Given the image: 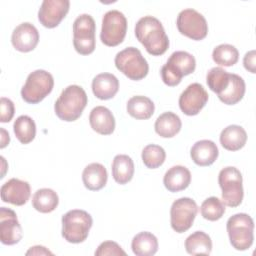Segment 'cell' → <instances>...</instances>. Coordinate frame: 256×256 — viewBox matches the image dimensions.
<instances>
[{
  "label": "cell",
  "instance_id": "d4e9b609",
  "mask_svg": "<svg viewBox=\"0 0 256 256\" xmlns=\"http://www.w3.org/2000/svg\"><path fill=\"white\" fill-rule=\"evenodd\" d=\"M112 176L118 184H126L133 178L134 163L131 157L125 154L116 155L112 162Z\"/></svg>",
  "mask_w": 256,
  "mask_h": 256
},
{
  "label": "cell",
  "instance_id": "5bb4252c",
  "mask_svg": "<svg viewBox=\"0 0 256 256\" xmlns=\"http://www.w3.org/2000/svg\"><path fill=\"white\" fill-rule=\"evenodd\" d=\"M69 0H44L38 11V20L46 28L60 24L69 11Z\"/></svg>",
  "mask_w": 256,
  "mask_h": 256
},
{
  "label": "cell",
  "instance_id": "4316f807",
  "mask_svg": "<svg viewBox=\"0 0 256 256\" xmlns=\"http://www.w3.org/2000/svg\"><path fill=\"white\" fill-rule=\"evenodd\" d=\"M131 248L137 256H152L158 250V240L150 232H140L133 237Z\"/></svg>",
  "mask_w": 256,
  "mask_h": 256
},
{
  "label": "cell",
  "instance_id": "f35d334b",
  "mask_svg": "<svg viewBox=\"0 0 256 256\" xmlns=\"http://www.w3.org/2000/svg\"><path fill=\"white\" fill-rule=\"evenodd\" d=\"M26 255H53V253L51 251H49L46 247L37 245V246L31 247L26 252Z\"/></svg>",
  "mask_w": 256,
  "mask_h": 256
},
{
  "label": "cell",
  "instance_id": "83f0119b",
  "mask_svg": "<svg viewBox=\"0 0 256 256\" xmlns=\"http://www.w3.org/2000/svg\"><path fill=\"white\" fill-rule=\"evenodd\" d=\"M245 82L242 77L237 74L230 73V80L227 88L220 94H218V98L224 104L234 105L238 103L245 94Z\"/></svg>",
  "mask_w": 256,
  "mask_h": 256
},
{
  "label": "cell",
  "instance_id": "8992f818",
  "mask_svg": "<svg viewBox=\"0 0 256 256\" xmlns=\"http://www.w3.org/2000/svg\"><path fill=\"white\" fill-rule=\"evenodd\" d=\"M114 62L120 72L134 81L143 79L149 71L146 59L142 56L140 50L135 47H127L118 52Z\"/></svg>",
  "mask_w": 256,
  "mask_h": 256
},
{
  "label": "cell",
  "instance_id": "cb8c5ba5",
  "mask_svg": "<svg viewBox=\"0 0 256 256\" xmlns=\"http://www.w3.org/2000/svg\"><path fill=\"white\" fill-rule=\"evenodd\" d=\"M182 122L180 117L173 112H164L155 121V131L163 138L174 137L181 129Z\"/></svg>",
  "mask_w": 256,
  "mask_h": 256
},
{
  "label": "cell",
  "instance_id": "7a4b0ae2",
  "mask_svg": "<svg viewBox=\"0 0 256 256\" xmlns=\"http://www.w3.org/2000/svg\"><path fill=\"white\" fill-rule=\"evenodd\" d=\"M87 102V94L81 86L69 85L56 100L54 110L59 119L72 122L81 116Z\"/></svg>",
  "mask_w": 256,
  "mask_h": 256
},
{
  "label": "cell",
  "instance_id": "f1b7e54d",
  "mask_svg": "<svg viewBox=\"0 0 256 256\" xmlns=\"http://www.w3.org/2000/svg\"><path fill=\"white\" fill-rule=\"evenodd\" d=\"M185 249L191 255H209L212 251L211 238L203 231H196L186 238Z\"/></svg>",
  "mask_w": 256,
  "mask_h": 256
},
{
  "label": "cell",
  "instance_id": "f546056e",
  "mask_svg": "<svg viewBox=\"0 0 256 256\" xmlns=\"http://www.w3.org/2000/svg\"><path fill=\"white\" fill-rule=\"evenodd\" d=\"M59 203L57 193L50 188L38 189L32 197L33 207L41 213H50L56 209Z\"/></svg>",
  "mask_w": 256,
  "mask_h": 256
},
{
  "label": "cell",
  "instance_id": "ac0fdd59",
  "mask_svg": "<svg viewBox=\"0 0 256 256\" xmlns=\"http://www.w3.org/2000/svg\"><path fill=\"white\" fill-rule=\"evenodd\" d=\"M91 128L101 135H110L115 129V119L112 112L104 106L94 107L89 115Z\"/></svg>",
  "mask_w": 256,
  "mask_h": 256
},
{
  "label": "cell",
  "instance_id": "8fae6325",
  "mask_svg": "<svg viewBox=\"0 0 256 256\" xmlns=\"http://www.w3.org/2000/svg\"><path fill=\"white\" fill-rule=\"evenodd\" d=\"M198 207L196 202L188 197L175 200L170 209L171 227L177 233L187 231L193 224L197 215Z\"/></svg>",
  "mask_w": 256,
  "mask_h": 256
},
{
  "label": "cell",
  "instance_id": "3957f363",
  "mask_svg": "<svg viewBox=\"0 0 256 256\" xmlns=\"http://www.w3.org/2000/svg\"><path fill=\"white\" fill-rule=\"evenodd\" d=\"M92 224L93 220L88 212L70 210L62 216V236L67 242L81 243L87 239Z\"/></svg>",
  "mask_w": 256,
  "mask_h": 256
},
{
  "label": "cell",
  "instance_id": "d6a6232c",
  "mask_svg": "<svg viewBox=\"0 0 256 256\" xmlns=\"http://www.w3.org/2000/svg\"><path fill=\"white\" fill-rule=\"evenodd\" d=\"M230 80V73L221 67L211 68L206 76L208 87L217 95L222 93L228 86Z\"/></svg>",
  "mask_w": 256,
  "mask_h": 256
},
{
  "label": "cell",
  "instance_id": "277c9868",
  "mask_svg": "<svg viewBox=\"0 0 256 256\" xmlns=\"http://www.w3.org/2000/svg\"><path fill=\"white\" fill-rule=\"evenodd\" d=\"M195 67L196 61L192 54L186 51H175L161 68L162 80L168 86H176L184 76L193 73Z\"/></svg>",
  "mask_w": 256,
  "mask_h": 256
},
{
  "label": "cell",
  "instance_id": "e0dca14e",
  "mask_svg": "<svg viewBox=\"0 0 256 256\" xmlns=\"http://www.w3.org/2000/svg\"><path fill=\"white\" fill-rule=\"evenodd\" d=\"M11 42L17 51L30 52L39 42V32L33 24L23 22L13 30Z\"/></svg>",
  "mask_w": 256,
  "mask_h": 256
},
{
  "label": "cell",
  "instance_id": "5b68a950",
  "mask_svg": "<svg viewBox=\"0 0 256 256\" xmlns=\"http://www.w3.org/2000/svg\"><path fill=\"white\" fill-rule=\"evenodd\" d=\"M231 245L239 251L247 250L254 240V222L246 213H237L227 220L226 224Z\"/></svg>",
  "mask_w": 256,
  "mask_h": 256
},
{
  "label": "cell",
  "instance_id": "9a60e30c",
  "mask_svg": "<svg viewBox=\"0 0 256 256\" xmlns=\"http://www.w3.org/2000/svg\"><path fill=\"white\" fill-rule=\"evenodd\" d=\"M22 238V228L16 213L9 208H0V240L4 245H14Z\"/></svg>",
  "mask_w": 256,
  "mask_h": 256
},
{
  "label": "cell",
  "instance_id": "1f68e13d",
  "mask_svg": "<svg viewBox=\"0 0 256 256\" xmlns=\"http://www.w3.org/2000/svg\"><path fill=\"white\" fill-rule=\"evenodd\" d=\"M214 62L220 66H233L239 59V52L231 44H220L212 52Z\"/></svg>",
  "mask_w": 256,
  "mask_h": 256
},
{
  "label": "cell",
  "instance_id": "6da1fadb",
  "mask_svg": "<svg viewBox=\"0 0 256 256\" xmlns=\"http://www.w3.org/2000/svg\"><path fill=\"white\" fill-rule=\"evenodd\" d=\"M135 36L146 51L153 56L164 54L169 47V38L162 23L153 16H144L137 21Z\"/></svg>",
  "mask_w": 256,
  "mask_h": 256
},
{
  "label": "cell",
  "instance_id": "d590c367",
  "mask_svg": "<svg viewBox=\"0 0 256 256\" xmlns=\"http://www.w3.org/2000/svg\"><path fill=\"white\" fill-rule=\"evenodd\" d=\"M96 256L105 255H126V252L114 241H104L102 242L97 250L95 251Z\"/></svg>",
  "mask_w": 256,
  "mask_h": 256
},
{
  "label": "cell",
  "instance_id": "ba28073f",
  "mask_svg": "<svg viewBox=\"0 0 256 256\" xmlns=\"http://www.w3.org/2000/svg\"><path fill=\"white\" fill-rule=\"evenodd\" d=\"M242 174L236 168L228 166L223 168L218 175V183L222 189V202L229 207H237L244 196Z\"/></svg>",
  "mask_w": 256,
  "mask_h": 256
},
{
  "label": "cell",
  "instance_id": "2e32d148",
  "mask_svg": "<svg viewBox=\"0 0 256 256\" xmlns=\"http://www.w3.org/2000/svg\"><path fill=\"white\" fill-rule=\"evenodd\" d=\"M0 192L3 202L22 206L29 200L31 188L27 181L12 178L1 186Z\"/></svg>",
  "mask_w": 256,
  "mask_h": 256
},
{
  "label": "cell",
  "instance_id": "ffe728a7",
  "mask_svg": "<svg viewBox=\"0 0 256 256\" xmlns=\"http://www.w3.org/2000/svg\"><path fill=\"white\" fill-rule=\"evenodd\" d=\"M219 151L217 145L211 140H200L197 141L190 150V156L195 164L199 166H209L213 164Z\"/></svg>",
  "mask_w": 256,
  "mask_h": 256
},
{
  "label": "cell",
  "instance_id": "7c38bea8",
  "mask_svg": "<svg viewBox=\"0 0 256 256\" xmlns=\"http://www.w3.org/2000/svg\"><path fill=\"white\" fill-rule=\"evenodd\" d=\"M179 32L192 40H202L207 36L208 24L205 17L192 8L182 10L176 20Z\"/></svg>",
  "mask_w": 256,
  "mask_h": 256
},
{
  "label": "cell",
  "instance_id": "484cf974",
  "mask_svg": "<svg viewBox=\"0 0 256 256\" xmlns=\"http://www.w3.org/2000/svg\"><path fill=\"white\" fill-rule=\"evenodd\" d=\"M154 110L155 106L153 101L146 96H133L127 102V112L135 119H149L153 115Z\"/></svg>",
  "mask_w": 256,
  "mask_h": 256
},
{
  "label": "cell",
  "instance_id": "e575fe53",
  "mask_svg": "<svg viewBox=\"0 0 256 256\" xmlns=\"http://www.w3.org/2000/svg\"><path fill=\"white\" fill-rule=\"evenodd\" d=\"M201 215L209 221L219 220L225 213L224 203L217 197H209L203 201L200 207Z\"/></svg>",
  "mask_w": 256,
  "mask_h": 256
},
{
  "label": "cell",
  "instance_id": "836d02e7",
  "mask_svg": "<svg viewBox=\"0 0 256 256\" xmlns=\"http://www.w3.org/2000/svg\"><path fill=\"white\" fill-rule=\"evenodd\" d=\"M142 161L147 168L155 169L161 166L166 158L165 150L156 144H149L142 150Z\"/></svg>",
  "mask_w": 256,
  "mask_h": 256
},
{
  "label": "cell",
  "instance_id": "603a6c76",
  "mask_svg": "<svg viewBox=\"0 0 256 256\" xmlns=\"http://www.w3.org/2000/svg\"><path fill=\"white\" fill-rule=\"evenodd\" d=\"M247 141V133L239 125H229L221 131L220 143L226 150H240Z\"/></svg>",
  "mask_w": 256,
  "mask_h": 256
},
{
  "label": "cell",
  "instance_id": "ab89813d",
  "mask_svg": "<svg viewBox=\"0 0 256 256\" xmlns=\"http://www.w3.org/2000/svg\"><path fill=\"white\" fill-rule=\"evenodd\" d=\"M9 141H10L9 134L3 128H1V145H0V147L4 148L7 144H9Z\"/></svg>",
  "mask_w": 256,
  "mask_h": 256
},
{
  "label": "cell",
  "instance_id": "4dcf8cb0",
  "mask_svg": "<svg viewBox=\"0 0 256 256\" xmlns=\"http://www.w3.org/2000/svg\"><path fill=\"white\" fill-rule=\"evenodd\" d=\"M13 130L16 138L22 144L30 143L36 135L35 122L31 117L27 115H21L15 120L13 124Z\"/></svg>",
  "mask_w": 256,
  "mask_h": 256
},
{
  "label": "cell",
  "instance_id": "d6986e66",
  "mask_svg": "<svg viewBox=\"0 0 256 256\" xmlns=\"http://www.w3.org/2000/svg\"><path fill=\"white\" fill-rule=\"evenodd\" d=\"M119 90V81L111 73H101L94 77L92 81L93 94L101 100L113 98Z\"/></svg>",
  "mask_w": 256,
  "mask_h": 256
},
{
  "label": "cell",
  "instance_id": "30bf717a",
  "mask_svg": "<svg viewBox=\"0 0 256 256\" xmlns=\"http://www.w3.org/2000/svg\"><path fill=\"white\" fill-rule=\"evenodd\" d=\"M127 32V19L118 10H109L102 18L100 39L107 46H117L123 42Z\"/></svg>",
  "mask_w": 256,
  "mask_h": 256
},
{
  "label": "cell",
  "instance_id": "8d00e7d4",
  "mask_svg": "<svg viewBox=\"0 0 256 256\" xmlns=\"http://www.w3.org/2000/svg\"><path fill=\"white\" fill-rule=\"evenodd\" d=\"M0 121L2 123H6L9 122L13 116H14V112H15V108H14V103L6 98V97H1L0 100Z\"/></svg>",
  "mask_w": 256,
  "mask_h": 256
},
{
  "label": "cell",
  "instance_id": "52a82bcc",
  "mask_svg": "<svg viewBox=\"0 0 256 256\" xmlns=\"http://www.w3.org/2000/svg\"><path fill=\"white\" fill-rule=\"evenodd\" d=\"M54 86L53 76L42 69L31 72L21 89L22 99L30 104L41 102L51 93Z\"/></svg>",
  "mask_w": 256,
  "mask_h": 256
},
{
  "label": "cell",
  "instance_id": "44dd1931",
  "mask_svg": "<svg viewBox=\"0 0 256 256\" xmlns=\"http://www.w3.org/2000/svg\"><path fill=\"white\" fill-rule=\"evenodd\" d=\"M191 182L190 171L181 165H176L169 168L163 178V183L166 189L170 192H179L186 189Z\"/></svg>",
  "mask_w": 256,
  "mask_h": 256
},
{
  "label": "cell",
  "instance_id": "74e56055",
  "mask_svg": "<svg viewBox=\"0 0 256 256\" xmlns=\"http://www.w3.org/2000/svg\"><path fill=\"white\" fill-rule=\"evenodd\" d=\"M256 52L255 50H251L247 52L243 58V65L246 70L251 73H256Z\"/></svg>",
  "mask_w": 256,
  "mask_h": 256
},
{
  "label": "cell",
  "instance_id": "7402d4cb",
  "mask_svg": "<svg viewBox=\"0 0 256 256\" xmlns=\"http://www.w3.org/2000/svg\"><path fill=\"white\" fill-rule=\"evenodd\" d=\"M108 179L106 168L100 163H91L87 165L82 172V180L84 186L91 191L102 189Z\"/></svg>",
  "mask_w": 256,
  "mask_h": 256
},
{
  "label": "cell",
  "instance_id": "9c48e42d",
  "mask_svg": "<svg viewBox=\"0 0 256 256\" xmlns=\"http://www.w3.org/2000/svg\"><path fill=\"white\" fill-rule=\"evenodd\" d=\"M95 21L89 14L79 15L73 23V45L81 55H89L95 50Z\"/></svg>",
  "mask_w": 256,
  "mask_h": 256
},
{
  "label": "cell",
  "instance_id": "4fadbf2b",
  "mask_svg": "<svg viewBox=\"0 0 256 256\" xmlns=\"http://www.w3.org/2000/svg\"><path fill=\"white\" fill-rule=\"evenodd\" d=\"M208 93L199 83H192L181 93L179 97V107L188 116L197 115L208 101Z\"/></svg>",
  "mask_w": 256,
  "mask_h": 256
}]
</instances>
